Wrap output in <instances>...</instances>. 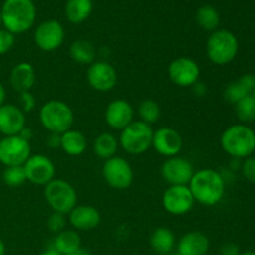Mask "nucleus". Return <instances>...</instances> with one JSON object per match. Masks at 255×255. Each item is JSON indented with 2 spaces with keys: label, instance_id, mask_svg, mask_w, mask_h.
<instances>
[{
  "label": "nucleus",
  "instance_id": "f257e3e1",
  "mask_svg": "<svg viewBox=\"0 0 255 255\" xmlns=\"http://www.w3.org/2000/svg\"><path fill=\"white\" fill-rule=\"evenodd\" d=\"M197 203L213 207L223 199L226 193V181L219 172L211 168L194 172L188 184Z\"/></svg>",
  "mask_w": 255,
  "mask_h": 255
},
{
  "label": "nucleus",
  "instance_id": "f03ea898",
  "mask_svg": "<svg viewBox=\"0 0 255 255\" xmlns=\"http://www.w3.org/2000/svg\"><path fill=\"white\" fill-rule=\"evenodd\" d=\"M0 11L2 25L14 35L31 29L36 19V9L32 0H5Z\"/></svg>",
  "mask_w": 255,
  "mask_h": 255
},
{
  "label": "nucleus",
  "instance_id": "7ed1b4c3",
  "mask_svg": "<svg viewBox=\"0 0 255 255\" xmlns=\"http://www.w3.org/2000/svg\"><path fill=\"white\" fill-rule=\"evenodd\" d=\"M222 148L233 158H248L255 151V132L243 124L224 129L221 137Z\"/></svg>",
  "mask_w": 255,
  "mask_h": 255
},
{
  "label": "nucleus",
  "instance_id": "20e7f679",
  "mask_svg": "<svg viewBox=\"0 0 255 255\" xmlns=\"http://www.w3.org/2000/svg\"><path fill=\"white\" fill-rule=\"evenodd\" d=\"M39 119L42 127L50 133L62 134L71 129L74 125V112L64 101L50 100L40 109Z\"/></svg>",
  "mask_w": 255,
  "mask_h": 255
},
{
  "label": "nucleus",
  "instance_id": "39448f33",
  "mask_svg": "<svg viewBox=\"0 0 255 255\" xmlns=\"http://www.w3.org/2000/svg\"><path fill=\"white\" fill-rule=\"evenodd\" d=\"M238 39L229 30L217 29L207 40V56L214 65L222 66L232 62L238 55Z\"/></svg>",
  "mask_w": 255,
  "mask_h": 255
},
{
  "label": "nucleus",
  "instance_id": "423d86ee",
  "mask_svg": "<svg viewBox=\"0 0 255 255\" xmlns=\"http://www.w3.org/2000/svg\"><path fill=\"white\" fill-rule=\"evenodd\" d=\"M119 144L125 152L132 156L143 154L152 147L153 128L151 125L142 122L141 120L131 122L122 131H120Z\"/></svg>",
  "mask_w": 255,
  "mask_h": 255
},
{
  "label": "nucleus",
  "instance_id": "0eeeda50",
  "mask_svg": "<svg viewBox=\"0 0 255 255\" xmlns=\"http://www.w3.org/2000/svg\"><path fill=\"white\" fill-rule=\"evenodd\" d=\"M44 197L52 212L69 214L77 206V192L69 182L55 178L44 187Z\"/></svg>",
  "mask_w": 255,
  "mask_h": 255
},
{
  "label": "nucleus",
  "instance_id": "6e6552de",
  "mask_svg": "<svg viewBox=\"0 0 255 255\" xmlns=\"http://www.w3.org/2000/svg\"><path fill=\"white\" fill-rule=\"evenodd\" d=\"M102 178L112 189L125 191V189H128L133 183L134 172L127 159L115 156L104 162Z\"/></svg>",
  "mask_w": 255,
  "mask_h": 255
},
{
  "label": "nucleus",
  "instance_id": "1a4fd4ad",
  "mask_svg": "<svg viewBox=\"0 0 255 255\" xmlns=\"http://www.w3.org/2000/svg\"><path fill=\"white\" fill-rule=\"evenodd\" d=\"M31 156L30 142L16 136H5L0 139V163L5 167L24 166Z\"/></svg>",
  "mask_w": 255,
  "mask_h": 255
},
{
  "label": "nucleus",
  "instance_id": "9d476101",
  "mask_svg": "<svg viewBox=\"0 0 255 255\" xmlns=\"http://www.w3.org/2000/svg\"><path fill=\"white\" fill-rule=\"evenodd\" d=\"M194 172L192 162L179 154L167 158L161 166L162 178L169 186H188Z\"/></svg>",
  "mask_w": 255,
  "mask_h": 255
},
{
  "label": "nucleus",
  "instance_id": "9b49d317",
  "mask_svg": "<svg viewBox=\"0 0 255 255\" xmlns=\"http://www.w3.org/2000/svg\"><path fill=\"white\" fill-rule=\"evenodd\" d=\"M196 201L188 186H169L162 196V206L172 216H184L193 209Z\"/></svg>",
  "mask_w": 255,
  "mask_h": 255
},
{
  "label": "nucleus",
  "instance_id": "f8f14e48",
  "mask_svg": "<svg viewBox=\"0 0 255 255\" xmlns=\"http://www.w3.org/2000/svg\"><path fill=\"white\" fill-rule=\"evenodd\" d=\"M22 167L26 174V181L36 186L45 187L56 176L54 162L45 154H31Z\"/></svg>",
  "mask_w": 255,
  "mask_h": 255
},
{
  "label": "nucleus",
  "instance_id": "ddd939ff",
  "mask_svg": "<svg viewBox=\"0 0 255 255\" xmlns=\"http://www.w3.org/2000/svg\"><path fill=\"white\" fill-rule=\"evenodd\" d=\"M168 77L179 87H192L199 81L201 69L192 57L181 56L172 60L168 66Z\"/></svg>",
  "mask_w": 255,
  "mask_h": 255
},
{
  "label": "nucleus",
  "instance_id": "4468645a",
  "mask_svg": "<svg viewBox=\"0 0 255 255\" xmlns=\"http://www.w3.org/2000/svg\"><path fill=\"white\" fill-rule=\"evenodd\" d=\"M86 79L90 87L95 91L109 92L117 85V72L110 62L97 60L89 65Z\"/></svg>",
  "mask_w": 255,
  "mask_h": 255
},
{
  "label": "nucleus",
  "instance_id": "2eb2a0df",
  "mask_svg": "<svg viewBox=\"0 0 255 255\" xmlns=\"http://www.w3.org/2000/svg\"><path fill=\"white\" fill-rule=\"evenodd\" d=\"M65 39L64 26L57 20H46L36 27L34 41L41 51L52 52L59 49Z\"/></svg>",
  "mask_w": 255,
  "mask_h": 255
},
{
  "label": "nucleus",
  "instance_id": "dca6fc26",
  "mask_svg": "<svg viewBox=\"0 0 255 255\" xmlns=\"http://www.w3.org/2000/svg\"><path fill=\"white\" fill-rule=\"evenodd\" d=\"M152 147L158 154L171 158L181 153L183 138L177 129L172 127H161L153 132Z\"/></svg>",
  "mask_w": 255,
  "mask_h": 255
},
{
  "label": "nucleus",
  "instance_id": "f3484780",
  "mask_svg": "<svg viewBox=\"0 0 255 255\" xmlns=\"http://www.w3.org/2000/svg\"><path fill=\"white\" fill-rule=\"evenodd\" d=\"M105 121L110 128L122 131L125 127L134 121L133 106L124 99L114 100L105 110Z\"/></svg>",
  "mask_w": 255,
  "mask_h": 255
},
{
  "label": "nucleus",
  "instance_id": "a211bd4d",
  "mask_svg": "<svg viewBox=\"0 0 255 255\" xmlns=\"http://www.w3.org/2000/svg\"><path fill=\"white\" fill-rule=\"evenodd\" d=\"M26 126L25 112L11 104L0 106V133L5 136H16Z\"/></svg>",
  "mask_w": 255,
  "mask_h": 255
},
{
  "label": "nucleus",
  "instance_id": "6ab92c4d",
  "mask_svg": "<svg viewBox=\"0 0 255 255\" xmlns=\"http://www.w3.org/2000/svg\"><path fill=\"white\" fill-rule=\"evenodd\" d=\"M67 222L75 231H92L101 223V214L94 206L77 204L67 214Z\"/></svg>",
  "mask_w": 255,
  "mask_h": 255
},
{
  "label": "nucleus",
  "instance_id": "aec40b11",
  "mask_svg": "<svg viewBox=\"0 0 255 255\" xmlns=\"http://www.w3.org/2000/svg\"><path fill=\"white\" fill-rule=\"evenodd\" d=\"M36 82V71L30 62H20L10 72V85L16 92L30 91Z\"/></svg>",
  "mask_w": 255,
  "mask_h": 255
},
{
  "label": "nucleus",
  "instance_id": "412c9836",
  "mask_svg": "<svg viewBox=\"0 0 255 255\" xmlns=\"http://www.w3.org/2000/svg\"><path fill=\"white\" fill-rule=\"evenodd\" d=\"M209 251V238L202 232H189L177 243V252L182 255H206Z\"/></svg>",
  "mask_w": 255,
  "mask_h": 255
},
{
  "label": "nucleus",
  "instance_id": "4be33fe9",
  "mask_svg": "<svg viewBox=\"0 0 255 255\" xmlns=\"http://www.w3.org/2000/svg\"><path fill=\"white\" fill-rule=\"evenodd\" d=\"M255 89V75L246 74L239 77L237 81L232 82L224 90V99L229 104L236 105L248 95L253 94Z\"/></svg>",
  "mask_w": 255,
  "mask_h": 255
},
{
  "label": "nucleus",
  "instance_id": "5701e85b",
  "mask_svg": "<svg viewBox=\"0 0 255 255\" xmlns=\"http://www.w3.org/2000/svg\"><path fill=\"white\" fill-rule=\"evenodd\" d=\"M60 148L71 157H79L86 151L87 139L82 132L77 129H69L61 134Z\"/></svg>",
  "mask_w": 255,
  "mask_h": 255
},
{
  "label": "nucleus",
  "instance_id": "b1692460",
  "mask_svg": "<svg viewBox=\"0 0 255 255\" xmlns=\"http://www.w3.org/2000/svg\"><path fill=\"white\" fill-rule=\"evenodd\" d=\"M119 138L111 132H102L95 138L92 144V151L97 158L106 161L117 156V149H119Z\"/></svg>",
  "mask_w": 255,
  "mask_h": 255
},
{
  "label": "nucleus",
  "instance_id": "393cba45",
  "mask_svg": "<svg viewBox=\"0 0 255 255\" xmlns=\"http://www.w3.org/2000/svg\"><path fill=\"white\" fill-rule=\"evenodd\" d=\"M152 249L159 255H168L176 248V236L167 227H159L154 229L149 238Z\"/></svg>",
  "mask_w": 255,
  "mask_h": 255
},
{
  "label": "nucleus",
  "instance_id": "a878e982",
  "mask_svg": "<svg viewBox=\"0 0 255 255\" xmlns=\"http://www.w3.org/2000/svg\"><path fill=\"white\" fill-rule=\"evenodd\" d=\"M69 52L71 59L80 65H91L96 61V47L87 40H75L70 45Z\"/></svg>",
  "mask_w": 255,
  "mask_h": 255
},
{
  "label": "nucleus",
  "instance_id": "bb28decb",
  "mask_svg": "<svg viewBox=\"0 0 255 255\" xmlns=\"http://www.w3.org/2000/svg\"><path fill=\"white\" fill-rule=\"evenodd\" d=\"M81 248V238L77 231L65 229L56 234L54 239V248L57 253L61 255H69Z\"/></svg>",
  "mask_w": 255,
  "mask_h": 255
},
{
  "label": "nucleus",
  "instance_id": "cd10ccee",
  "mask_svg": "<svg viewBox=\"0 0 255 255\" xmlns=\"http://www.w3.org/2000/svg\"><path fill=\"white\" fill-rule=\"evenodd\" d=\"M92 11L91 0H67L65 5L66 19L72 24H81Z\"/></svg>",
  "mask_w": 255,
  "mask_h": 255
},
{
  "label": "nucleus",
  "instance_id": "c85d7f7f",
  "mask_svg": "<svg viewBox=\"0 0 255 255\" xmlns=\"http://www.w3.org/2000/svg\"><path fill=\"white\" fill-rule=\"evenodd\" d=\"M196 21L203 30L213 32L219 26L221 17H219L218 11L213 6L204 5V6H201L197 10Z\"/></svg>",
  "mask_w": 255,
  "mask_h": 255
},
{
  "label": "nucleus",
  "instance_id": "c756f323",
  "mask_svg": "<svg viewBox=\"0 0 255 255\" xmlns=\"http://www.w3.org/2000/svg\"><path fill=\"white\" fill-rule=\"evenodd\" d=\"M138 116L142 122H146L152 126L161 117V106L154 100H143L138 106Z\"/></svg>",
  "mask_w": 255,
  "mask_h": 255
},
{
  "label": "nucleus",
  "instance_id": "7c9ffc66",
  "mask_svg": "<svg viewBox=\"0 0 255 255\" xmlns=\"http://www.w3.org/2000/svg\"><path fill=\"white\" fill-rule=\"evenodd\" d=\"M236 114L239 121L249 124L255 120V99L253 95H248L236 104Z\"/></svg>",
  "mask_w": 255,
  "mask_h": 255
},
{
  "label": "nucleus",
  "instance_id": "2f4dec72",
  "mask_svg": "<svg viewBox=\"0 0 255 255\" xmlns=\"http://www.w3.org/2000/svg\"><path fill=\"white\" fill-rule=\"evenodd\" d=\"M2 181L10 188H16L26 182V174L22 166L5 167L2 172Z\"/></svg>",
  "mask_w": 255,
  "mask_h": 255
},
{
  "label": "nucleus",
  "instance_id": "473e14b6",
  "mask_svg": "<svg viewBox=\"0 0 255 255\" xmlns=\"http://www.w3.org/2000/svg\"><path fill=\"white\" fill-rule=\"evenodd\" d=\"M66 223H67L66 214L56 213V212H52V213L50 214L49 218H47V222H46L49 231L56 234L60 233V232L65 231Z\"/></svg>",
  "mask_w": 255,
  "mask_h": 255
},
{
  "label": "nucleus",
  "instance_id": "72a5a7b5",
  "mask_svg": "<svg viewBox=\"0 0 255 255\" xmlns=\"http://www.w3.org/2000/svg\"><path fill=\"white\" fill-rule=\"evenodd\" d=\"M15 35L6 29H0V55H5L14 47Z\"/></svg>",
  "mask_w": 255,
  "mask_h": 255
},
{
  "label": "nucleus",
  "instance_id": "f704fd0d",
  "mask_svg": "<svg viewBox=\"0 0 255 255\" xmlns=\"http://www.w3.org/2000/svg\"><path fill=\"white\" fill-rule=\"evenodd\" d=\"M36 107V100L30 91H25L20 94V109L26 114L31 112Z\"/></svg>",
  "mask_w": 255,
  "mask_h": 255
},
{
  "label": "nucleus",
  "instance_id": "c9c22d12",
  "mask_svg": "<svg viewBox=\"0 0 255 255\" xmlns=\"http://www.w3.org/2000/svg\"><path fill=\"white\" fill-rule=\"evenodd\" d=\"M242 172L247 181L255 183V157H248L242 163Z\"/></svg>",
  "mask_w": 255,
  "mask_h": 255
},
{
  "label": "nucleus",
  "instance_id": "e433bc0d",
  "mask_svg": "<svg viewBox=\"0 0 255 255\" xmlns=\"http://www.w3.org/2000/svg\"><path fill=\"white\" fill-rule=\"evenodd\" d=\"M221 255H241V251H239V247L236 243L229 242V243L222 246Z\"/></svg>",
  "mask_w": 255,
  "mask_h": 255
},
{
  "label": "nucleus",
  "instance_id": "4c0bfd02",
  "mask_svg": "<svg viewBox=\"0 0 255 255\" xmlns=\"http://www.w3.org/2000/svg\"><path fill=\"white\" fill-rule=\"evenodd\" d=\"M60 141H61V134L50 133L49 138H47L46 141V144L50 148H57V147H60Z\"/></svg>",
  "mask_w": 255,
  "mask_h": 255
},
{
  "label": "nucleus",
  "instance_id": "58836bf2",
  "mask_svg": "<svg viewBox=\"0 0 255 255\" xmlns=\"http://www.w3.org/2000/svg\"><path fill=\"white\" fill-rule=\"evenodd\" d=\"M192 90H193V94L197 95V96H199V97L204 96V95L207 94V86L199 81L192 86Z\"/></svg>",
  "mask_w": 255,
  "mask_h": 255
},
{
  "label": "nucleus",
  "instance_id": "ea45409f",
  "mask_svg": "<svg viewBox=\"0 0 255 255\" xmlns=\"http://www.w3.org/2000/svg\"><path fill=\"white\" fill-rule=\"evenodd\" d=\"M32 134H34V133H32V129L29 128V127L25 126L24 128L21 129V132H20V133H19V136L21 137V138L26 139V141L30 142V139L32 138Z\"/></svg>",
  "mask_w": 255,
  "mask_h": 255
},
{
  "label": "nucleus",
  "instance_id": "a19ab883",
  "mask_svg": "<svg viewBox=\"0 0 255 255\" xmlns=\"http://www.w3.org/2000/svg\"><path fill=\"white\" fill-rule=\"evenodd\" d=\"M5 99H6V90H5L4 85L0 82V106H2V105H4Z\"/></svg>",
  "mask_w": 255,
  "mask_h": 255
},
{
  "label": "nucleus",
  "instance_id": "79ce46f5",
  "mask_svg": "<svg viewBox=\"0 0 255 255\" xmlns=\"http://www.w3.org/2000/svg\"><path fill=\"white\" fill-rule=\"evenodd\" d=\"M69 255H92L91 252L86 248H79L77 251H75L74 253L69 254Z\"/></svg>",
  "mask_w": 255,
  "mask_h": 255
},
{
  "label": "nucleus",
  "instance_id": "37998d69",
  "mask_svg": "<svg viewBox=\"0 0 255 255\" xmlns=\"http://www.w3.org/2000/svg\"><path fill=\"white\" fill-rule=\"evenodd\" d=\"M39 255H61L60 253H57L56 251H55V249H47V251H45V252H42L41 254H39Z\"/></svg>",
  "mask_w": 255,
  "mask_h": 255
},
{
  "label": "nucleus",
  "instance_id": "c03bdc74",
  "mask_svg": "<svg viewBox=\"0 0 255 255\" xmlns=\"http://www.w3.org/2000/svg\"><path fill=\"white\" fill-rule=\"evenodd\" d=\"M5 253H6V247H5L4 242L0 239V255H5Z\"/></svg>",
  "mask_w": 255,
  "mask_h": 255
},
{
  "label": "nucleus",
  "instance_id": "a18cd8bd",
  "mask_svg": "<svg viewBox=\"0 0 255 255\" xmlns=\"http://www.w3.org/2000/svg\"><path fill=\"white\" fill-rule=\"evenodd\" d=\"M241 255H255V252L254 251H247V252H244V253H241Z\"/></svg>",
  "mask_w": 255,
  "mask_h": 255
},
{
  "label": "nucleus",
  "instance_id": "49530a36",
  "mask_svg": "<svg viewBox=\"0 0 255 255\" xmlns=\"http://www.w3.org/2000/svg\"><path fill=\"white\" fill-rule=\"evenodd\" d=\"M168 255H182V254H179L178 252H174V251H173V252H172V253H169Z\"/></svg>",
  "mask_w": 255,
  "mask_h": 255
},
{
  "label": "nucleus",
  "instance_id": "de8ad7c7",
  "mask_svg": "<svg viewBox=\"0 0 255 255\" xmlns=\"http://www.w3.org/2000/svg\"><path fill=\"white\" fill-rule=\"evenodd\" d=\"M1 25H2V22H1V11H0V29H1Z\"/></svg>",
  "mask_w": 255,
  "mask_h": 255
},
{
  "label": "nucleus",
  "instance_id": "09e8293b",
  "mask_svg": "<svg viewBox=\"0 0 255 255\" xmlns=\"http://www.w3.org/2000/svg\"><path fill=\"white\" fill-rule=\"evenodd\" d=\"M252 95H253V97H254V99H255V89H254V91H253V94H252Z\"/></svg>",
  "mask_w": 255,
  "mask_h": 255
},
{
  "label": "nucleus",
  "instance_id": "8fccbe9b",
  "mask_svg": "<svg viewBox=\"0 0 255 255\" xmlns=\"http://www.w3.org/2000/svg\"><path fill=\"white\" fill-rule=\"evenodd\" d=\"M14 255H20V254H14Z\"/></svg>",
  "mask_w": 255,
  "mask_h": 255
}]
</instances>
